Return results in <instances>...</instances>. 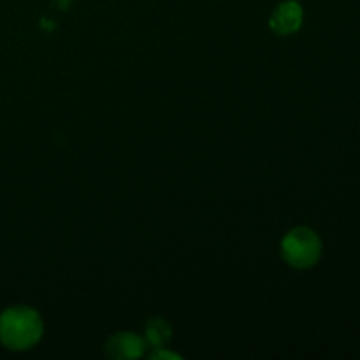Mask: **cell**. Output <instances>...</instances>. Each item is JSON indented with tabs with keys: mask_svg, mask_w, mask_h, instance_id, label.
<instances>
[{
	"mask_svg": "<svg viewBox=\"0 0 360 360\" xmlns=\"http://www.w3.org/2000/svg\"><path fill=\"white\" fill-rule=\"evenodd\" d=\"M148 343L144 338L134 333H118L109 338L105 352L112 359H134L141 357L146 350Z\"/></svg>",
	"mask_w": 360,
	"mask_h": 360,
	"instance_id": "4",
	"label": "cell"
},
{
	"mask_svg": "<svg viewBox=\"0 0 360 360\" xmlns=\"http://www.w3.org/2000/svg\"><path fill=\"white\" fill-rule=\"evenodd\" d=\"M171 340V326L165 320L155 319L146 326V343L155 348H164V345Z\"/></svg>",
	"mask_w": 360,
	"mask_h": 360,
	"instance_id": "5",
	"label": "cell"
},
{
	"mask_svg": "<svg viewBox=\"0 0 360 360\" xmlns=\"http://www.w3.org/2000/svg\"><path fill=\"white\" fill-rule=\"evenodd\" d=\"M44 333L41 315L28 306H14L0 315V341L11 350H28Z\"/></svg>",
	"mask_w": 360,
	"mask_h": 360,
	"instance_id": "1",
	"label": "cell"
},
{
	"mask_svg": "<svg viewBox=\"0 0 360 360\" xmlns=\"http://www.w3.org/2000/svg\"><path fill=\"white\" fill-rule=\"evenodd\" d=\"M178 359V355L176 354H171V352H164L162 348H157V352H155L153 355H151V359Z\"/></svg>",
	"mask_w": 360,
	"mask_h": 360,
	"instance_id": "6",
	"label": "cell"
},
{
	"mask_svg": "<svg viewBox=\"0 0 360 360\" xmlns=\"http://www.w3.org/2000/svg\"><path fill=\"white\" fill-rule=\"evenodd\" d=\"M281 255L288 266L295 269H308L319 262L322 255V241L311 229H292L281 241Z\"/></svg>",
	"mask_w": 360,
	"mask_h": 360,
	"instance_id": "2",
	"label": "cell"
},
{
	"mask_svg": "<svg viewBox=\"0 0 360 360\" xmlns=\"http://www.w3.org/2000/svg\"><path fill=\"white\" fill-rule=\"evenodd\" d=\"M302 25V7L297 2H283L274 9L269 27L278 35H290Z\"/></svg>",
	"mask_w": 360,
	"mask_h": 360,
	"instance_id": "3",
	"label": "cell"
}]
</instances>
